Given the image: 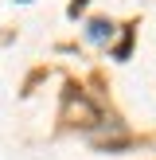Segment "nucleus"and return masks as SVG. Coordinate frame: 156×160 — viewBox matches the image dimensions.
Returning <instances> with one entry per match:
<instances>
[{"label": "nucleus", "instance_id": "f257e3e1", "mask_svg": "<svg viewBox=\"0 0 156 160\" xmlns=\"http://www.w3.org/2000/svg\"><path fill=\"white\" fill-rule=\"evenodd\" d=\"M109 31H113V28H109L105 20H94V23H90V35H94V39H105Z\"/></svg>", "mask_w": 156, "mask_h": 160}]
</instances>
